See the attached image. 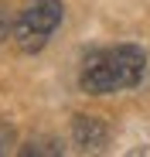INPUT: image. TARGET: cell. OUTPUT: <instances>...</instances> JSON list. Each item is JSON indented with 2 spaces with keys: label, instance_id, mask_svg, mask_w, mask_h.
<instances>
[{
  "label": "cell",
  "instance_id": "3",
  "mask_svg": "<svg viewBox=\"0 0 150 157\" xmlns=\"http://www.w3.org/2000/svg\"><path fill=\"white\" fill-rule=\"evenodd\" d=\"M72 144L79 150H85V154H99V150H106V144H109V126L99 116L75 113L72 116Z\"/></svg>",
  "mask_w": 150,
  "mask_h": 157
},
{
  "label": "cell",
  "instance_id": "2",
  "mask_svg": "<svg viewBox=\"0 0 150 157\" xmlns=\"http://www.w3.org/2000/svg\"><path fill=\"white\" fill-rule=\"evenodd\" d=\"M62 0H28L24 10L14 21V41L24 55H38L48 44V38L55 34V28L62 24Z\"/></svg>",
  "mask_w": 150,
  "mask_h": 157
},
{
  "label": "cell",
  "instance_id": "4",
  "mask_svg": "<svg viewBox=\"0 0 150 157\" xmlns=\"http://www.w3.org/2000/svg\"><path fill=\"white\" fill-rule=\"evenodd\" d=\"M58 157L62 154V147H58V140H51V137H34V140H28L21 147V157Z\"/></svg>",
  "mask_w": 150,
  "mask_h": 157
},
{
  "label": "cell",
  "instance_id": "5",
  "mask_svg": "<svg viewBox=\"0 0 150 157\" xmlns=\"http://www.w3.org/2000/svg\"><path fill=\"white\" fill-rule=\"evenodd\" d=\"M7 31L14 34V28H10V21L4 17V10H0V41H4V38H7Z\"/></svg>",
  "mask_w": 150,
  "mask_h": 157
},
{
  "label": "cell",
  "instance_id": "1",
  "mask_svg": "<svg viewBox=\"0 0 150 157\" xmlns=\"http://www.w3.org/2000/svg\"><path fill=\"white\" fill-rule=\"evenodd\" d=\"M147 72V55L140 44H116L106 51H92L82 65L79 86L82 92L92 96H106L116 89H133L140 86V78Z\"/></svg>",
  "mask_w": 150,
  "mask_h": 157
}]
</instances>
